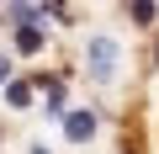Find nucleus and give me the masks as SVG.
<instances>
[{"label": "nucleus", "instance_id": "nucleus-4", "mask_svg": "<svg viewBox=\"0 0 159 154\" xmlns=\"http://www.w3.org/2000/svg\"><path fill=\"white\" fill-rule=\"evenodd\" d=\"M6 69H11V64H6V58H0V80H6Z\"/></svg>", "mask_w": 159, "mask_h": 154}, {"label": "nucleus", "instance_id": "nucleus-2", "mask_svg": "<svg viewBox=\"0 0 159 154\" xmlns=\"http://www.w3.org/2000/svg\"><path fill=\"white\" fill-rule=\"evenodd\" d=\"M96 133V112H74L69 117V138H90Z\"/></svg>", "mask_w": 159, "mask_h": 154}, {"label": "nucleus", "instance_id": "nucleus-3", "mask_svg": "<svg viewBox=\"0 0 159 154\" xmlns=\"http://www.w3.org/2000/svg\"><path fill=\"white\" fill-rule=\"evenodd\" d=\"M27 96H32V85H21V80L6 91V101H11V106H27Z\"/></svg>", "mask_w": 159, "mask_h": 154}, {"label": "nucleus", "instance_id": "nucleus-1", "mask_svg": "<svg viewBox=\"0 0 159 154\" xmlns=\"http://www.w3.org/2000/svg\"><path fill=\"white\" fill-rule=\"evenodd\" d=\"M90 69H96V80H111V69H117V43L111 37L90 43Z\"/></svg>", "mask_w": 159, "mask_h": 154}]
</instances>
